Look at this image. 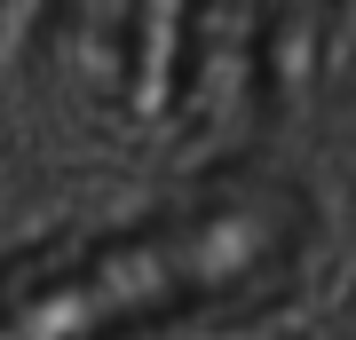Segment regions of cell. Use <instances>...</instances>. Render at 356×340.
I'll use <instances>...</instances> for the list:
<instances>
[{
  "instance_id": "6da1fadb",
  "label": "cell",
  "mask_w": 356,
  "mask_h": 340,
  "mask_svg": "<svg viewBox=\"0 0 356 340\" xmlns=\"http://www.w3.org/2000/svg\"><path fill=\"white\" fill-rule=\"evenodd\" d=\"M269 253H277V222L261 206H214L182 229L95 253L88 269L0 309V340H111V332L143 325V309H182V301H206V293H229Z\"/></svg>"
}]
</instances>
